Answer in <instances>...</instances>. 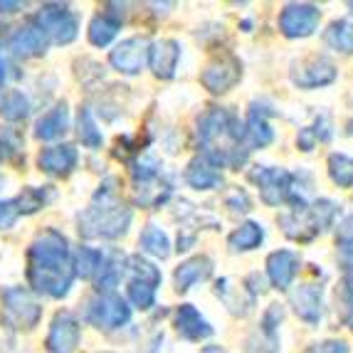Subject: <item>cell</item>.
I'll return each mask as SVG.
<instances>
[{"instance_id":"cell-1","label":"cell","mask_w":353,"mask_h":353,"mask_svg":"<svg viewBox=\"0 0 353 353\" xmlns=\"http://www.w3.org/2000/svg\"><path fill=\"white\" fill-rule=\"evenodd\" d=\"M28 279L35 292L62 299L74 282L70 242L57 230H45L28 250Z\"/></svg>"},{"instance_id":"cell-2","label":"cell","mask_w":353,"mask_h":353,"mask_svg":"<svg viewBox=\"0 0 353 353\" xmlns=\"http://www.w3.org/2000/svg\"><path fill=\"white\" fill-rule=\"evenodd\" d=\"M129 225L131 208L119 195L117 178H106L87 205V210L79 215V235L87 240H94V237L117 240V237L126 235Z\"/></svg>"},{"instance_id":"cell-3","label":"cell","mask_w":353,"mask_h":353,"mask_svg":"<svg viewBox=\"0 0 353 353\" xmlns=\"http://www.w3.org/2000/svg\"><path fill=\"white\" fill-rule=\"evenodd\" d=\"M198 136L205 148V159L215 168L218 165H232L240 168L248 161V148H242V136L237 119L225 109H210L198 124Z\"/></svg>"},{"instance_id":"cell-4","label":"cell","mask_w":353,"mask_h":353,"mask_svg":"<svg viewBox=\"0 0 353 353\" xmlns=\"http://www.w3.org/2000/svg\"><path fill=\"white\" fill-rule=\"evenodd\" d=\"M336 212H339V205L334 201H316L314 205L306 208L304 203H299V208L289 212V215H282L279 218V225L284 228L292 240H299V242H306L312 240L314 235L319 232H324L331 223H334Z\"/></svg>"},{"instance_id":"cell-5","label":"cell","mask_w":353,"mask_h":353,"mask_svg":"<svg viewBox=\"0 0 353 353\" xmlns=\"http://www.w3.org/2000/svg\"><path fill=\"white\" fill-rule=\"evenodd\" d=\"M0 301H3V321L8 326L18 331L35 329L37 321L42 316V306L35 301V296L30 294L23 287H8L0 292Z\"/></svg>"},{"instance_id":"cell-6","label":"cell","mask_w":353,"mask_h":353,"mask_svg":"<svg viewBox=\"0 0 353 353\" xmlns=\"http://www.w3.org/2000/svg\"><path fill=\"white\" fill-rule=\"evenodd\" d=\"M32 23L45 32V37H50L57 45H67L77 37L79 32V18L70 10L67 6H59V3H48L37 10L35 20Z\"/></svg>"},{"instance_id":"cell-7","label":"cell","mask_w":353,"mask_h":353,"mask_svg":"<svg viewBox=\"0 0 353 353\" xmlns=\"http://www.w3.org/2000/svg\"><path fill=\"white\" fill-rule=\"evenodd\" d=\"M87 319L97 326V329H104V331L121 329L124 324H129L131 309L121 296L104 294V296H99V299L89 301Z\"/></svg>"},{"instance_id":"cell-8","label":"cell","mask_w":353,"mask_h":353,"mask_svg":"<svg viewBox=\"0 0 353 353\" xmlns=\"http://www.w3.org/2000/svg\"><path fill=\"white\" fill-rule=\"evenodd\" d=\"M250 181L257 183L259 195L267 205H279L292 195V173L284 168H267V165H257L254 171H250Z\"/></svg>"},{"instance_id":"cell-9","label":"cell","mask_w":353,"mask_h":353,"mask_svg":"<svg viewBox=\"0 0 353 353\" xmlns=\"http://www.w3.org/2000/svg\"><path fill=\"white\" fill-rule=\"evenodd\" d=\"M321 10L312 3H289L279 15V30L287 37H309L319 28Z\"/></svg>"},{"instance_id":"cell-10","label":"cell","mask_w":353,"mask_h":353,"mask_svg":"<svg viewBox=\"0 0 353 353\" xmlns=\"http://www.w3.org/2000/svg\"><path fill=\"white\" fill-rule=\"evenodd\" d=\"M240 77H242L240 62H237L235 57L225 54V57L212 59L210 65L203 70L201 82L208 92H212V94H223V92H230V89L240 82Z\"/></svg>"},{"instance_id":"cell-11","label":"cell","mask_w":353,"mask_h":353,"mask_svg":"<svg viewBox=\"0 0 353 353\" xmlns=\"http://www.w3.org/2000/svg\"><path fill=\"white\" fill-rule=\"evenodd\" d=\"M79 339H82L79 321L70 312H59L52 319V326H50L45 346H48L50 353H74L77 346H79Z\"/></svg>"},{"instance_id":"cell-12","label":"cell","mask_w":353,"mask_h":353,"mask_svg":"<svg viewBox=\"0 0 353 353\" xmlns=\"http://www.w3.org/2000/svg\"><path fill=\"white\" fill-rule=\"evenodd\" d=\"M148 50H151V42L146 37H129V40H124L112 50L109 62L121 74H139L143 70V65H146Z\"/></svg>"},{"instance_id":"cell-13","label":"cell","mask_w":353,"mask_h":353,"mask_svg":"<svg viewBox=\"0 0 353 353\" xmlns=\"http://www.w3.org/2000/svg\"><path fill=\"white\" fill-rule=\"evenodd\" d=\"M336 79V67L324 57H312L301 59L296 65H292V82L301 89H316L326 87Z\"/></svg>"},{"instance_id":"cell-14","label":"cell","mask_w":353,"mask_h":353,"mask_svg":"<svg viewBox=\"0 0 353 353\" xmlns=\"http://www.w3.org/2000/svg\"><path fill=\"white\" fill-rule=\"evenodd\" d=\"M292 306H294L296 316L306 324H319L321 314H324V294L321 287L316 284H299L292 292Z\"/></svg>"},{"instance_id":"cell-15","label":"cell","mask_w":353,"mask_h":353,"mask_svg":"<svg viewBox=\"0 0 353 353\" xmlns=\"http://www.w3.org/2000/svg\"><path fill=\"white\" fill-rule=\"evenodd\" d=\"M301 259L292 250H277L267 257V274H270L272 284L277 289H287L289 284L294 282L296 272H299Z\"/></svg>"},{"instance_id":"cell-16","label":"cell","mask_w":353,"mask_h":353,"mask_svg":"<svg viewBox=\"0 0 353 353\" xmlns=\"http://www.w3.org/2000/svg\"><path fill=\"white\" fill-rule=\"evenodd\" d=\"M178 59H181V45L176 40H159L153 42L148 50V62L156 77L161 79H171L176 74Z\"/></svg>"},{"instance_id":"cell-17","label":"cell","mask_w":353,"mask_h":353,"mask_svg":"<svg viewBox=\"0 0 353 353\" xmlns=\"http://www.w3.org/2000/svg\"><path fill=\"white\" fill-rule=\"evenodd\" d=\"M79 156H77V148L70 146V143H62V146H50L40 153V168L50 176H67L72 173V168L77 165Z\"/></svg>"},{"instance_id":"cell-18","label":"cell","mask_w":353,"mask_h":353,"mask_svg":"<svg viewBox=\"0 0 353 353\" xmlns=\"http://www.w3.org/2000/svg\"><path fill=\"white\" fill-rule=\"evenodd\" d=\"M45 48H48V37L35 23L18 28L10 37V50L20 57H37V54L45 52Z\"/></svg>"},{"instance_id":"cell-19","label":"cell","mask_w":353,"mask_h":353,"mask_svg":"<svg viewBox=\"0 0 353 353\" xmlns=\"http://www.w3.org/2000/svg\"><path fill=\"white\" fill-rule=\"evenodd\" d=\"M176 326H178V334H181L183 339H188V341H201V339L212 336V326L208 324L205 319L201 316V312L190 304L178 306Z\"/></svg>"},{"instance_id":"cell-20","label":"cell","mask_w":353,"mask_h":353,"mask_svg":"<svg viewBox=\"0 0 353 353\" xmlns=\"http://www.w3.org/2000/svg\"><path fill=\"white\" fill-rule=\"evenodd\" d=\"M212 274V259L205 254H198V257L183 262L176 270V289L178 292H188L190 287H195L198 282H205Z\"/></svg>"},{"instance_id":"cell-21","label":"cell","mask_w":353,"mask_h":353,"mask_svg":"<svg viewBox=\"0 0 353 353\" xmlns=\"http://www.w3.org/2000/svg\"><path fill=\"white\" fill-rule=\"evenodd\" d=\"M67 129H70V109H67V104L62 101V104L50 109V112L37 121L35 136L42 139V141H52V139H59Z\"/></svg>"},{"instance_id":"cell-22","label":"cell","mask_w":353,"mask_h":353,"mask_svg":"<svg viewBox=\"0 0 353 353\" xmlns=\"http://www.w3.org/2000/svg\"><path fill=\"white\" fill-rule=\"evenodd\" d=\"M185 181L195 190H212L223 183V176L208 159H193L188 163V171H185Z\"/></svg>"},{"instance_id":"cell-23","label":"cell","mask_w":353,"mask_h":353,"mask_svg":"<svg viewBox=\"0 0 353 353\" xmlns=\"http://www.w3.org/2000/svg\"><path fill=\"white\" fill-rule=\"evenodd\" d=\"M267 109L259 104H252V109H250L248 114V124H245V136L250 139V143L252 146H267V143H272V139H274V134H272L270 124H267Z\"/></svg>"},{"instance_id":"cell-24","label":"cell","mask_w":353,"mask_h":353,"mask_svg":"<svg viewBox=\"0 0 353 353\" xmlns=\"http://www.w3.org/2000/svg\"><path fill=\"white\" fill-rule=\"evenodd\" d=\"M119 28H121V15H112V12L106 10L92 20V25H89V40L97 48H106L117 37Z\"/></svg>"},{"instance_id":"cell-25","label":"cell","mask_w":353,"mask_h":353,"mask_svg":"<svg viewBox=\"0 0 353 353\" xmlns=\"http://www.w3.org/2000/svg\"><path fill=\"white\" fill-rule=\"evenodd\" d=\"M104 254L94 248H79L72 257L74 262V274H79L82 279H94L99 277L101 267H104Z\"/></svg>"},{"instance_id":"cell-26","label":"cell","mask_w":353,"mask_h":353,"mask_svg":"<svg viewBox=\"0 0 353 353\" xmlns=\"http://www.w3.org/2000/svg\"><path fill=\"white\" fill-rule=\"evenodd\" d=\"M324 42L331 50L343 54L353 52V23L351 20H336L329 25V30L324 32Z\"/></svg>"},{"instance_id":"cell-27","label":"cell","mask_w":353,"mask_h":353,"mask_svg":"<svg viewBox=\"0 0 353 353\" xmlns=\"http://www.w3.org/2000/svg\"><path fill=\"white\" fill-rule=\"evenodd\" d=\"M143 252L153 254V257L165 259L171 254V242H168V235H165L163 230L159 225H146V230L141 232V240H139Z\"/></svg>"},{"instance_id":"cell-28","label":"cell","mask_w":353,"mask_h":353,"mask_svg":"<svg viewBox=\"0 0 353 353\" xmlns=\"http://www.w3.org/2000/svg\"><path fill=\"white\" fill-rule=\"evenodd\" d=\"M262 240H265V230H262V225L259 223H245L240 225V228L232 232V235L228 237L230 248L232 250H254L262 245Z\"/></svg>"},{"instance_id":"cell-29","label":"cell","mask_w":353,"mask_h":353,"mask_svg":"<svg viewBox=\"0 0 353 353\" xmlns=\"http://www.w3.org/2000/svg\"><path fill=\"white\" fill-rule=\"evenodd\" d=\"M50 198H52L50 188H25L23 193H20L18 198H12V201L18 205L20 215H32V212H37L40 208L48 205Z\"/></svg>"},{"instance_id":"cell-30","label":"cell","mask_w":353,"mask_h":353,"mask_svg":"<svg viewBox=\"0 0 353 353\" xmlns=\"http://www.w3.org/2000/svg\"><path fill=\"white\" fill-rule=\"evenodd\" d=\"M329 176L336 185L353 188V159L343 153H331L329 156Z\"/></svg>"},{"instance_id":"cell-31","label":"cell","mask_w":353,"mask_h":353,"mask_svg":"<svg viewBox=\"0 0 353 353\" xmlns=\"http://www.w3.org/2000/svg\"><path fill=\"white\" fill-rule=\"evenodd\" d=\"M28 112H30V104L23 97V92L12 89V92L3 94V99H0V117H6L8 121H23L28 117Z\"/></svg>"},{"instance_id":"cell-32","label":"cell","mask_w":353,"mask_h":353,"mask_svg":"<svg viewBox=\"0 0 353 353\" xmlns=\"http://www.w3.org/2000/svg\"><path fill=\"white\" fill-rule=\"evenodd\" d=\"M77 134H79V141L84 143L87 148H99L101 146V131L97 129V124H94V117H92V112L89 109H82L79 112V119H77Z\"/></svg>"},{"instance_id":"cell-33","label":"cell","mask_w":353,"mask_h":353,"mask_svg":"<svg viewBox=\"0 0 353 353\" xmlns=\"http://www.w3.org/2000/svg\"><path fill=\"white\" fill-rule=\"evenodd\" d=\"M277 348H279L277 334L267 329L254 331L248 339V343H245V353H277Z\"/></svg>"},{"instance_id":"cell-34","label":"cell","mask_w":353,"mask_h":353,"mask_svg":"<svg viewBox=\"0 0 353 353\" xmlns=\"http://www.w3.org/2000/svg\"><path fill=\"white\" fill-rule=\"evenodd\" d=\"M129 265H131L129 270H131V274H134L136 282H146V284H151V287H159L161 284L159 267H153L151 262H146V259H141V257H131Z\"/></svg>"},{"instance_id":"cell-35","label":"cell","mask_w":353,"mask_h":353,"mask_svg":"<svg viewBox=\"0 0 353 353\" xmlns=\"http://www.w3.org/2000/svg\"><path fill=\"white\" fill-rule=\"evenodd\" d=\"M339 306H341V319L348 329H353V272H348L339 287Z\"/></svg>"},{"instance_id":"cell-36","label":"cell","mask_w":353,"mask_h":353,"mask_svg":"<svg viewBox=\"0 0 353 353\" xmlns=\"http://www.w3.org/2000/svg\"><path fill=\"white\" fill-rule=\"evenodd\" d=\"M121 274H124V267H121L119 259H112V262L104 259V267H101L99 277H97V289L99 292H112L119 284V279H121Z\"/></svg>"},{"instance_id":"cell-37","label":"cell","mask_w":353,"mask_h":353,"mask_svg":"<svg viewBox=\"0 0 353 353\" xmlns=\"http://www.w3.org/2000/svg\"><path fill=\"white\" fill-rule=\"evenodd\" d=\"M129 299L134 301L139 309H151L153 299H156V287H151V284H146V282H136V279H131Z\"/></svg>"},{"instance_id":"cell-38","label":"cell","mask_w":353,"mask_h":353,"mask_svg":"<svg viewBox=\"0 0 353 353\" xmlns=\"http://www.w3.org/2000/svg\"><path fill=\"white\" fill-rule=\"evenodd\" d=\"M336 245H339L341 252L353 254V215L341 220V225L336 230Z\"/></svg>"},{"instance_id":"cell-39","label":"cell","mask_w":353,"mask_h":353,"mask_svg":"<svg viewBox=\"0 0 353 353\" xmlns=\"http://www.w3.org/2000/svg\"><path fill=\"white\" fill-rule=\"evenodd\" d=\"M20 212H18V205H15V201H0V230H8L12 228V225L18 223Z\"/></svg>"},{"instance_id":"cell-40","label":"cell","mask_w":353,"mask_h":353,"mask_svg":"<svg viewBox=\"0 0 353 353\" xmlns=\"http://www.w3.org/2000/svg\"><path fill=\"white\" fill-rule=\"evenodd\" d=\"M306 353H348V343L341 339H329V341L312 343L306 348Z\"/></svg>"},{"instance_id":"cell-41","label":"cell","mask_w":353,"mask_h":353,"mask_svg":"<svg viewBox=\"0 0 353 353\" xmlns=\"http://www.w3.org/2000/svg\"><path fill=\"white\" fill-rule=\"evenodd\" d=\"M228 205L232 208V210H250V201H248V195L240 193V190H235V195L232 198H228Z\"/></svg>"},{"instance_id":"cell-42","label":"cell","mask_w":353,"mask_h":353,"mask_svg":"<svg viewBox=\"0 0 353 353\" xmlns=\"http://www.w3.org/2000/svg\"><path fill=\"white\" fill-rule=\"evenodd\" d=\"M23 10V3H0V12H15Z\"/></svg>"},{"instance_id":"cell-43","label":"cell","mask_w":353,"mask_h":353,"mask_svg":"<svg viewBox=\"0 0 353 353\" xmlns=\"http://www.w3.org/2000/svg\"><path fill=\"white\" fill-rule=\"evenodd\" d=\"M3 82H6V59L0 57V94H3Z\"/></svg>"},{"instance_id":"cell-44","label":"cell","mask_w":353,"mask_h":353,"mask_svg":"<svg viewBox=\"0 0 353 353\" xmlns=\"http://www.w3.org/2000/svg\"><path fill=\"white\" fill-rule=\"evenodd\" d=\"M201 353H228V351H225V348H220V346H205Z\"/></svg>"},{"instance_id":"cell-45","label":"cell","mask_w":353,"mask_h":353,"mask_svg":"<svg viewBox=\"0 0 353 353\" xmlns=\"http://www.w3.org/2000/svg\"><path fill=\"white\" fill-rule=\"evenodd\" d=\"M348 8H351V10H353V3H348Z\"/></svg>"},{"instance_id":"cell-46","label":"cell","mask_w":353,"mask_h":353,"mask_svg":"<svg viewBox=\"0 0 353 353\" xmlns=\"http://www.w3.org/2000/svg\"><path fill=\"white\" fill-rule=\"evenodd\" d=\"M0 159H3V156H0Z\"/></svg>"}]
</instances>
